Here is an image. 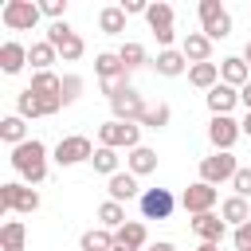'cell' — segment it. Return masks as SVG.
<instances>
[{
  "label": "cell",
  "instance_id": "30",
  "mask_svg": "<svg viewBox=\"0 0 251 251\" xmlns=\"http://www.w3.org/2000/svg\"><path fill=\"white\" fill-rule=\"evenodd\" d=\"M0 137H4L12 149H16V145H24V141H27V126H24V118H20V114L4 118V122H0Z\"/></svg>",
  "mask_w": 251,
  "mask_h": 251
},
{
  "label": "cell",
  "instance_id": "11",
  "mask_svg": "<svg viewBox=\"0 0 251 251\" xmlns=\"http://www.w3.org/2000/svg\"><path fill=\"white\" fill-rule=\"evenodd\" d=\"M145 20H149V27H153V35H157V43L169 51V43L176 39V31H173V8L169 4H149V12H145Z\"/></svg>",
  "mask_w": 251,
  "mask_h": 251
},
{
  "label": "cell",
  "instance_id": "8",
  "mask_svg": "<svg viewBox=\"0 0 251 251\" xmlns=\"http://www.w3.org/2000/svg\"><path fill=\"white\" fill-rule=\"evenodd\" d=\"M94 157V145H90V137H82V133H71V137H63L59 145H55V165H78V161H90Z\"/></svg>",
  "mask_w": 251,
  "mask_h": 251
},
{
  "label": "cell",
  "instance_id": "36",
  "mask_svg": "<svg viewBox=\"0 0 251 251\" xmlns=\"http://www.w3.org/2000/svg\"><path fill=\"white\" fill-rule=\"evenodd\" d=\"M78 94H82V78H78V75H67V78H63V106H71Z\"/></svg>",
  "mask_w": 251,
  "mask_h": 251
},
{
  "label": "cell",
  "instance_id": "42",
  "mask_svg": "<svg viewBox=\"0 0 251 251\" xmlns=\"http://www.w3.org/2000/svg\"><path fill=\"white\" fill-rule=\"evenodd\" d=\"M153 251H176L173 243H153Z\"/></svg>",
  "mask_w": 251,
  "mask_h": 251
},
{
  "label": "cell",
  "instance_id": "7",
  "mask_svg": "<svg viewBox=\"0 0 251 251\" xmlns=\"http://www.w3.org/2000/svg\"><path fill=\"white\" fill-rule=\"evenodd\" d=\"M239 133H243V126H239L231 114H220V118L208 122V141L216 145V153H231V145H235Z\"/></svg>",
  "mask_w": 251,
  "mask_h": 251
},
{
  "label": "cell",
  "instance_id": "13",
  "mask_svg": "<svg viewBox=\"0 0 251 251\" xmlns=\"http://www.w3.org/2000/svg\"><path fill=\"white\" fill-rule=\"evenodd\" d=\"M173 192L169 188H145L141 192V216L145 220H169L173 216Z\"/></svg>",
  "mask_w": 251,
  "mask_h": 251
},
{
  "label": "cell",
  "instance_id": "47",
  "mask_svg": "<svg viewBox=\"0 0 251 251\" xmlns=\"http://www.w3.org/2000/svg\"><path fill=\"white\" fill-rule=\"evenodd\" d=\"M145 251H153V247H145Z\"/></svg>",
  "mask_w": 251,
  "mask_h": 251
},
{
  "label": "cell",
  "instance_id": "33",
  "mask_svg": "<svg viewBox=\"0 0 251 251\" xmlns=\"http://www.w3.org/2000/svg\"><path fill=\"white\" fill-rule=\"evenodd\" d=\"M90 165H94V173H106V176L122 173V169H118V149H106V145H98V149H94Z\"/></svg>",
  "mask_w": 251,
  "mask_h": 251
},
{
  "label": "cell",
  "instance_id": "20",
  "mask_svg": "<svg viewBox=\"0 0 251 251\" xmlns=\"http://www.w3.org/2000/svg\"><path fill=\"white\" fill-rule=\"evenodd\" d=\"M114 243L126 247V251H141V247H145V224H137V220L122 224V227L114 231Z\"/></svg>",
  "mask_w": 251,
  "mask_h": 251
},
{
  "label": "cell",
  "instance_id": "4",
  "mask_svg": "<svg viewBox=\"0 0 251 251\" xmlns=\"http://www.w3.org/2000/svg\"><path fill=\"white\" fill-rule=\"evenodd\" d=\"M200 31L208 39H227L231 35V16L220 0H200Z\"/></svg>",
  "mask_w": 251,
  "mask_h": 251
},
{
  "label": "cell",
  "instance_id": "24",
  "mask_svg": "<svg viewBox=\"0 0 251 251\" xmlns=\"http://www.w3.org/2000/svg\"><path fill=\"white\" fill-rule=\"evenodd\" d=\"M126 161H129V173H133V176H145V173H153V169H157V153H153L149 145L129 149V157H126Z\"/></svg>",
  "mask_w": 251,
  "mask_h": 251
},
{
  "label": "cell",
  "instance_id": "26",
  "mask_svg": "<svg viewBox=\"0 0 251 251\" xmlns=\"http://www.w3.org/2000/svg\"><path fill=\"white\" fill-rule=\"evenodd\" d=\"M184 63H188V59H184V51H173V47H169V51H161V55H157V75L176 78V75H184Z\"/></svg>",
  "mask_w": 251,
  "mask_h": 251
},
{
  "label": "cell",
  "instance_id": "40",
  "mask_svg": "<svg viewBox=\"0 0 251 251\" xmlns=\"http://www.w3.org/2000/svg\"><path fill=\"white\" fill-rule=\"evenodd\" d=\"M118 8H122L126 16H137V12H149V4H145V0H122Z\"/></svg>",
  "mask_w": 251,
  "mask_h": 251
},
{
  "label": "cell",
  "instance_id": "45",
  "mask_svg": "<svg viewBox=\"0 0 251 251\" xmlns=\"http://www.w3.org/2000/svg\"><path fill=\"white\" fill-rule=\"evenodd\" d=\"M239 126H243V133H247V137H251V114H247V118H243V122H239Z\"/></svg>",
  "mask_w": 251,
  "mask_h": 251
},
{
  "label": "cell",
  "instance_id": "17",
  "mask_svg": "<svg viewBox=\"0 0 251 251\" xmlns=\"http://www.w3.org/2000/svg\"><path fill=\"white\" fill-rule=\"evenodd\" d=\"M235 102H239V90H235V86H227V82H216V86L208 90V110H212V118L231 114V110H235Z\"/></svg>",
  "mask_w": 251,
  "mask_h": 251
},
{
  "label": "cell",
  "instance_id": "41",
  "mask_svg": "<svg viewBox=\"0 0 251 251\" xmlns=\"http://www.w3.org/2000/svg\"><path fill=\"white\" fill-rule=\"evenodd\" d=\"M239 102H243V106H247V114H251V82L239 90Z\"/></svg>",
  "mask_w": 251,
  "mask_h": 251
},
{
  "label": "cell",
  "instance_id": "9",
  "mask_svg": "<svg viewBox=\"0 0 251 251\" xmlns=\"http://www.w3.org/2000/svg\"><path fill=\"white\" fill-rule=\"evenodd\" d=\"M235 173H239V165H235L231 153H212V157L200 161V180H204V184H224V180H231Z\"/></svg>",
  "mask_w": 251,
  "mask_h": 251
},
{
  "label": "cell",
  "instance_id": "23",
  "mask_svg": "<svg viewBox=\"0 0 251 251\" xmlns=\"http://www.w3.org/2000/svg\"><path fill=\"white\" fill-rule=\"evenodd\" d=\"M188 82L200 86V90H212V86L220 82V67H216V63H192V67H188Z\"/></svg>",
  "mask_w": 251,
  "mask_h": 251
},
{
  "label": "cell",
  "instance_id": "10",
  "mask_svg": "<svg viewBox=\"0 0 251 251\" xmlns=\"http://www.w3.org/2000/svg\"><path fill=\"white\" fill-rule=\"evenodd\" d=\"M31 94H39L43 102H47V114H55L59 106H63V78L59 75H51V71H39V75H31V86H27Z\"/></svg>",
  "mask_w": 251,
  "mask_h": 251
},
{
  "label": "cell",
  "instance_id": "22",
  "mask_svg": "<svg viewBox=\"0 0 251 251\" xmlns=\"http://www.w3.org/2000/svg\"><path fill=\"white\" fill-rule=\"evenodd\" d=\"M24 239H27L24 220H8L0 227V251H24Z\"/></svg>",
  "mask_w": 251,
  "mask_h": 251
},
{
  "label": "cell",
  "instance_id": "43",
  "mask_svg": "<svg viewBox=\"0 0 251 251\" xmlns=\"http://www.w3.org/2000/svg\"><path fill=\"white\" fill-rule=\"evenodd\" d=\"M243 63L251 67V39H247V47H243Z\"/></svg>",
  "mask_w": 251,
  "mask_h": 251
},
{
  "label": "cell",
  "instance_id": "12",
  "mask_svg": "<svg viewBox=\"0 0 251 251\" xmlns=\"http://www.w3.org/2000/svg\"><path fill=\"white\" fill-rule=\"evenodd\" d=\"M216 184H204V180H196V184H188L184 188V196H180V204H184V212H192V216H204V212H212V204H216Z\"/></svg>",
  "mask_w": 251,
  "mask_h": 251
},
{
  "label": "cell",
  "instance_id": "6",
  "mask_svg": "<svg viewBox=\"0 0 251 251\" xmlns=\"http://www.w3.org/2000/svg\"><path fill=\"white\" fill-rule=\"evenodd\" d=\"M39 208V192L27 188V184H0V212H20V216H31Z\"/></svg>",
  "mask_w": 251,
  "mask_h": 251
},
{
  "label": "cell",
  "instance_id": "29",
  "mask_svg": "<svg viewBox=\"0 0 251 251\" xmlns=\"http://www.w3.org/2000/svg\"><path fill=\"white\" fill-rule=\"evenodd\" d=\"M16 114H20V118H43V114H47V102H43L39 94H31V90H20Z\"/></svg>",
  "mask_w": 251,
  "mask_h": 251
},
{
  "label": "cell",
  "instance_id": "27",
  "mask_svg": "<svg viewBox=\"0 0 251 251\" xmlns=\"http://www.w3.org/2000/svg\"><path fill=\"white\" fill-rule=\"evenodd\" d=\"M220 216H224V224H235V227H243V224L251 220V212H247V200H243V196H227V200H224V208H220Z\"/></svg>",
  "mask_w": 251,
  "mask_h": 251
},
{
  "label": "cell",
  "instance_id": "1",
  "mask_svg": "<svg viewBox=\"0 0 251 251\" xmlns=\"http://www.w3.org/2000/svg\"><path fill=\"white\" fill-rule=\"evenodd\" d=\"M12 169H16L27 184H43V180H47V149H43V141L27 137L24 145H16V149H12Z\"/></svg>",
  "mask_w": 251,
  "mask_h": 251
},
{
  "label": "cell",
  "instance_id": "37",
  "mask_svg": "<svg viewBox=\"0 0 251 251\" xmlns=\"http://www.w3.org/2000/svg\"><path fill=\"white\" fill-rule=\"evenodd\" d=\"M231 188H235V196H251V169H239L235 176H231Z\"/></svg>",
  "mask_w": 251,
  "mask_h": 251
},
{
  "label": "cell",
  "instance_id": "39",
  "mask_svg": "<svg viewBox=\"0 0 251 251\" xmlns=\"http://www.w3.org/2000/svg\"><path fill=\"white\" fill-rule=\"evenodd\" d=\"M231 243H235V251H251V220H247L243 227H235V235H231Z\"/></svg>",
  "mask_w": 251,
  "mask_h": 251
},
{
  "label": "cell",
  "instance_id": "15",
  "mask_svg": "<svg viewBox=\"0 0 251 251\" xmlns=\"http://www.w3.org/2000/svg\"><path fill=\"white\" fill-rule=\"evenodd\" d=\"M192 231L200 235V243H220L224 231H227V224H224V216L204 212V216H192Z\"/></svg>",
  "mask_w": 251,
  "mask_h": 251
},
{
  "label": "cell",
  "instance_id": "28",
  "mask_svg": "<svg viewBox=\"0 0 251 251\" xmlns=\"http://www.w3.org/2000/svg\"><path fill=\"white\" fill-rule=\"evenodd\" d=\"M55 55H59V51H55V47H51L47 39H43V43H31V47H27V63L35 67V75H39V71H51Z\"/></svg>",
  "mask_w": 251,
  "mask_h": 251
},
{
  "label": "cell",
  "instance_id": "35",
  "mask_svg": "<svg viewBox=\"0 0 251 251\" xmlns=\"http://www.w3.org/2000/svg\"><path fill=\"white\" fill-rule=\"evenodd\" d=\"M169 118H173V110H169L165 102H157V106H149V110H145L141 126H145V129H165V126H169Z\"/></svg>",
  "mask_w": 251,
  "mask_h": 251
},
{
  "label": "cell",
  "instance_id": "16",
  "mask_svg": "<svg viewBox=\"0 0 251 251\" xmlns=\"http://www.w3.org/2000/svg\"><path fill=\"white\" fill-rule=\"evenodd\" d=\"M180 51H184L188 63H212V39H208L204 31H188V35L180 39Z\"/></svg>",
  "mask_w": 251,
  "mask_h": 251
},
{
  "label": "cell",
  "instance_id": "25",
  "mask_svg": "<svg viewBox=\"0 0 251 251\" xmlns=\"http://www.w3.org/2000/svg\"><path fill=\"white\" fill-rule=\"evenodd\" d=\"M78 247H82V251H114L118 243H114V231H106V227H90V231H82Z\"/></svg>",
  "mask_w": 251,
  "mask_h": 251
},
{
  "label": "cell",
  "instance_id": "2",
  "mask_svg": "<svg viewBox=\"0 0 251 251\" xmlns=\"http://www.w3.org/2000/svg\"><path fill=\"white\" fill-rule=\"evenodd\" d=\"M141 126L137 122H118V118H110L106 126H98V141L106 145V149H137L141 141Z\"/></svg>",
  "mask_w": 251,
  "mask_h": 251
},
{
  "label": "cell",
  "instance_id": "32",
  "mask_svg": "<svg viewBox=\"0 0 251 251\" xmlns=\"http://www.w3.org/2000/svg\"><path fill=\"white\" fill-rule=\"evenodd\" d=\"M98 27H102L106 35H122V31H126V12H122V8H102V12H98Z\"/></svg>",
  "mask_w": 251,
  "mask_h": 251
},
{
  "label": "cell",
  "instance_id": "34",
  "mask_svg": "<svg viewBox=\"0 0 251 251\" xmlns=\"http://www.w3.org/2000/svg\"><path fill=\"white\" fill-rule=\"evenodd\" d=\"M118 59H122L126 71H137V67H145V47L141 43H122L118 47Z\"/></svg>",
  "mask_w": 251,
  "mask_h": 251
},
{
  "label": "cell",
  "instance_id": "18",
  "mask_svg": "<svg viewBox=\"0 0 251 251\" xmlns=\"http://www.w3.org/2000/svg\"><path fill=\"white\" fill-rule=\"evenodd\" d=\"M24 63H27V47L16 43V39H8V43L0 47V67H4V75H20Z\"/></svg>",
  "mask_w": 251,
  "mask_h": 251
},
{
  "label": "cell",
  "instance_id": "31",
  "mask_svg": "<svg viewBox=\"0 0 251 251\" xmlns=\"http://www.w3.org/2000/svg\"><path fill=\"white\" fill-rule=\"evenodd\" d=\"M98 220H102V227H106V231H118L122 224H129V220H126V208H122L118 200L98 204Z\"/></svg>",
  "mask_w": 251,
  "mask_h": 251
},
{
  "label": "cell",
  "instance_id": "44",
  "mask_svg": "<svg viewBox=\"0 0 251 251\" xmlns=\"http://www.w3.org/2000/svg\"><path fill=\"white\" fill-rule=\"evenodd\" d=\"M196 251H220V243H200Z\"/></svg>",
  "mask_w": 251,
  "mask_h": 251
},
{
  "label": "cell",
  "instance_id": "5",
  "mask_svg": "<svg viewBox=\"0 0 251 251\" xmlns=\"http://www.w3.org/2000/svg\"><path fill=\"white\" fill-rule=\"evenodd\" d=\"M47 43L67 59V63H75V59H82V51H86V43L78 39V31L67 24V20H59V24H51L47 27Z\"/></svg>",
  "mask_w": 251,
  "mask_h": 251
},
{
  "label": "cell",
  "instance_id": "46",
  "mask_svg": "<svg viewBox=\"0 0 251 251\" xmlns=\"http://www.w3.org/2000/svg\"><path fill=\"white\" fill-rule=\"evenodd\" d=\"M114 251H126V247H114Z\"/></svg>",
  "mask_w": 251,
  "mask_h": 251
},
{
  "label": "cell",
  "instance_id": "14",
  "mask_svg": "<svg viewBox=\"0 0 251 251\" xmlns=\"http://www.w3.org/2000/svg\"><path fill=\"white\" fill-rule=\"evenodd\" d=\"M110 110H114V118H118V122H141L149 106L141 102V94H137L133 86H126V90H122V94L110 102Z\"/></svg>",
  "mask_w": 251,
  "mask_h": 251
},
{
  "label": "cell",
  "instance_id": "19",
  "mask_svg": "<svg viewBox=\"0 0 251 251\" xmlns=\"http://www.w3.org/2000/svg\"><path fill=\"white\" fill-rule=\"evenodd\" d=\"M106 192H110V200L126 204V200H133V196H137V176H133V173H114V176H110V184H106Z\"/></svg>",
  "mask_w": 251,
  "mask_h": 251
},
{
  "label": "cell",
  "instance_id": "21",
  "mask_svg": "<svg viewBox=\"0 0 251 251\" xmlns=\"http://www.w3.org/2000/svg\"><path fill=\"white\" fill-rule=\"evenodd\" d=\"M220 82H227V86H235V90H243V86L251 82V78H247V63H243V55L220 63Z\"/></svg>",
  "mask_w": 251,
  "mask_h": 251
},
{
  "label": "cell",
  "instance_id": "38",
  "mask_svg": "<svg viewBox=\"0 0 251 251\" xmlns=\"http://www.w3.org/2000/svg\"><path fill=\"white\" fill-rule=\"evenodd\" d=\"M39 12H43V16H51V20L59 24V20L67 16V0H43V4H39Z\"/></svg>",
  "mask_w": 251,
  "mask_h": 251
},
{
  "label": "cell",
  "instance_id": "3",
  "mask_svg": "<svg viewBox=\"0 0 251 251\" xmlns=\"http://www.w3.org/2000/svg\"><path fill=\"white\" fill-rule=\"evenodd\" d=\"M39 4H31V0H8L4 8H0V20H4V27L8 31H31L35 24H39Z\"/></svg>",
  "mask_w": 251,
  "mask_h": 251
}]
</instances>
